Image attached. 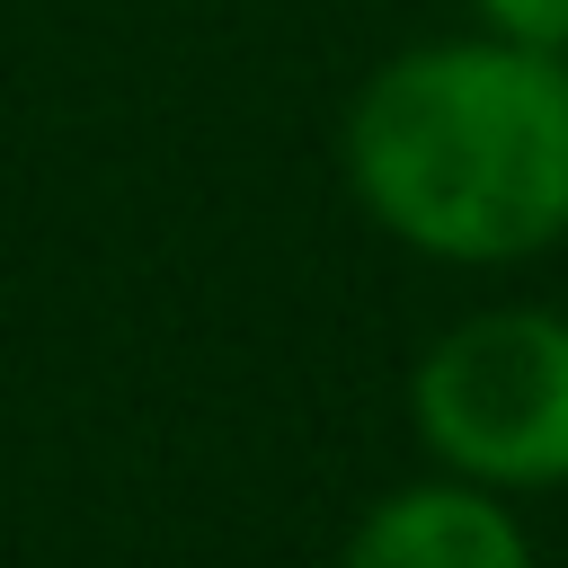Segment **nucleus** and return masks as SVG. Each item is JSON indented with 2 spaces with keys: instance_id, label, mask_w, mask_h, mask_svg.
Here are the masks:
<instances>
[{
  "instance_id": "nucleus-2",
  "label": "nucleus",
  "mask_w": 568,
  "mask_h": 568,
  "mask_svg": "<svg viewBox=\"0 0 568 568\" xmlns=\"http://www.w3.org/2000/svg\"><path fill=\"white\" fill-rule=\"evenodd\" d=\"M408 426L426 462L470 488H568V311L497 302L453 320L408 373Z\"/></svg>"
},
{
  "instance_id": "nucleus-3",
  "label": "nucleus",
  "mask_w": 568,
  "mask_h": 568,
  "mask_svg": "<svg viewBox=\"0 0 568 568\" xmlns=\"http://www.w3.org/2000/svg\"><path fill=\"white\" fill-rule=\"evenodd\" d=\"M337 568H532V532L515 524V497L435 470L373 497Z\"/></svg>"
},
{
  "instance_id": "nucleus-4",
  "label": "nucleus",
  "mask_w": 568,
  "mask_h": 568,
  "mask_svg": "<svg viewBox=\"0 0 568 568\" xmlns=\"http://www.w3.org/2000/svg\"><path fill=\"white\" fill-rule=\"evenodd\" d=\"M479 36L532 44V53H568V0H470Z\"/></svg>"
},
{
  "instance_id": "nucleus-1",
  "label": "nucleus",
  "mask_w": 568,
  "mask_h": 568,
  "mask_svg": "<svg viewBox=\"0 0 568 568\" xmlns=\"http://www.w3.org/2000/svg\"><path fill=\"white\" fill-rule=\"evenodd\" d=\"M355 204L435 266H524L568 240V53L435 36L346 106Z\"/></svg>"
}]
</instances>
